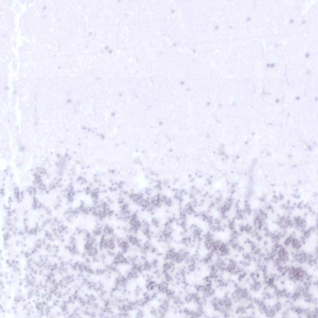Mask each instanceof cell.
Masks as SVG:
<instances>
[{"label":"cell","mask_w":318,"mask_h":318,"mask_svg":"<svg viewBox=\"0 0 318 318\" xmlns=\"http://www.w3.org/2000/svg\"><path fill=\"white\" fill-rule=\"evenodd\" d=\"M150 224L154 228H158L160 227L161 222L159 218L156 217H152L151 220Z\"/></svg>","instance_id":"5b68a950"},{"label":"cell","mask_w":318,"mask_h":318,"mask_svg":"<svg viewBox=\"0 0 318 318\" xmlns=\"http://www.w3.org/2000/svg\"><path fill=\"white\" fill-rule=\"evenodd\" d=\"M126 239L128 242L132 245L136 246L140 249L142 244L141 240L136 235L133 234H129L126 236Z\"/></svg>","instance_id":"277c9868"},{"label":"cell","mask_w":318,"mask_h":318,"mask_svg":"<svg viewBox=\"0 0 318 318\" xmlns=\"http://www.w3.org/2000/svg\"><path fill=\"white\" fill-rule=\"evenodd\" d=\"M128 221L129 225V232L135 235L137 234L141 230L142 225V220L139 219L137 211L132 213Z\"/></svg>","instance_id":"7a4b0ae2"},{"label":"cell","mask_w":318,"mask_h":318,"mask_svg":"<svg viewBox=\"0 0 318 318\" xmlns=\"http://www.w3.org/2000/svg\"><path fill=\"white\" fill-rule=\"evenodd\" d=\"M142 222L141 232L148 240L150 241L154 235V232L151 229V224L145 219L142 220Z\"/></svg>","instance_id":"3957f363"},{"label":"cell","mask_w":318,"mask_h":318,"mask_svg":"<svg viewBox=\"0 0 318 318\" xmlns=\"http://www.w3.org/2000/svg\"><path fill=\"white\" fill-rule=\"evenodd\" d=\"M103 234L106 235H114V229L108 225H105L103 229Z\"/></svg>","instance_id":"8992f818"},{"label":"cell","mask_w":318,"mask_h":318,"mask_svg":"<svg viewBox=\"0 0 318 318\" xmlns=\"http://www.w3.org/2000/svg\"><path fill=\"white\" fill-rule=\"evenodd\" d=\"M102 228L101 227H98L93 231V234L94 236H98L101 234L102 232Z\"/></svg>","instance_id":"52a82bcc"},{"label":"cell","mask_w":318,"mask_h":318,"mask_svg":"<svg viewBox=\"0 0 318 318\" xmlns=\"http://www.w3.org/2000/svg\"><path fill=\"white\" fill-rule=\"evenodd\" d=\"M173 225L166 221L163 228L157 235V241L159 242L169 244L173 241L174 229Z\"/></svg>","instance_id":"6da1fadb"}]
</instances>
